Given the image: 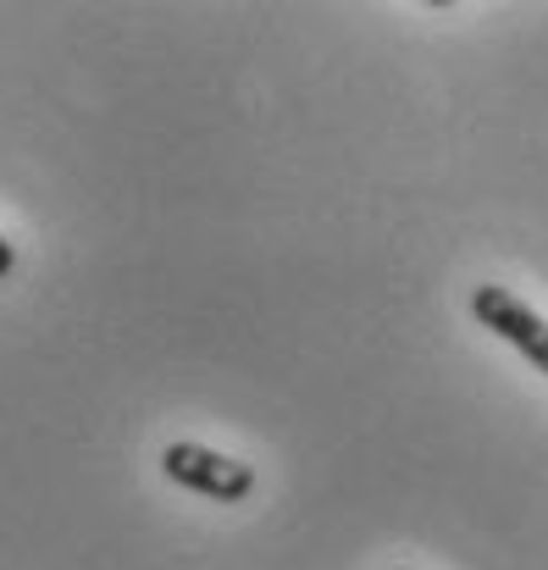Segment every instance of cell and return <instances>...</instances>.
<instances>
[{"instance_id": "cell-1", "label": "cell", "mask_w": 548, "mask_h": 570, "mask_svg": "<svg viewBox=\"0 0 548 570\" xmlns=\"http://www.w3.org/2000/svg\"><path fill=\"white\" fill-rule=\"evenodd\" d=\"M162 471H167L178 488L205 493V499H222V504L249 499V488H255V471H249L244 460H227V454L199 449V443H173V449L162 454Z\"/></svg>"}, {"instance_id": "cell-2", "label": "cell", "mask_w": 548, "mask_h": 570, "mask_svg": "<svg viewBox=\"0 0 548 570\" xmlns=\"http://www.w3.org/2000/svg\"><path fill=\"white\" fill-rule=\"evenodd\" d=\"M471 311H477V322H482L488 333H499L505 344H516L548 377V322L538 311H527V305H521L510 288H499V283H482V288L471 294Z\"/></svg>"}, {"instance_id": "cell-3", "label": "cell", "mask_w": 548, "mask_h": 570, "mask_svg": "<svg viewBox=\"0 0 548 570\" xmlns=\"http://www.w3.org/2000/svg\"><path fill=\"white\" fill-rule=\"evenodd\" d=\"M11 272H17V249H11V244H6V238H0V283H6V277H11Z\"/></svg>"}]
</instances>
